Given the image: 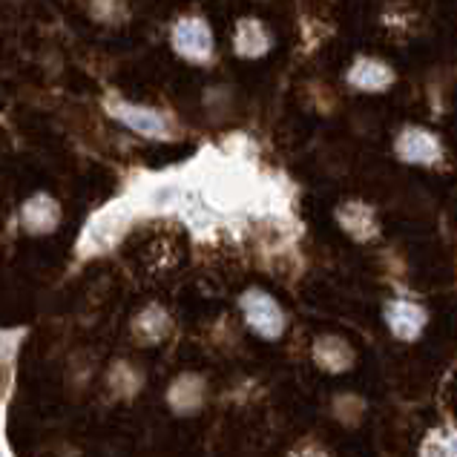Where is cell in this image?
I'll return each instance as SVG.
<instances>
[{
  "label": "cell",
  "instance_id": "cell-6",
  "mask_svg": "<svg viewBox=\"0 0 457 457\" xmlns=\"http://www.w3.org/2000/svg\"><path fill=\"white\" fill-rule=\"evenodd\" d=\"M115 115L129 124L133 129H138V133H145V136H164L167 133V124L159 112H153V110H141V107H129V104H119L115 107Z\"/></svg>",
  "mask_w": 457,
  "mask_h": 457
},
{
  "label": "cell",
  "instance_id": "cell-2",
  "mask_svg": "<svg viewBox=\"0 0 457 457\" xmlns=\"http://www.w3.org/2000/svg\"><path fill=\"white\" fill-rule=\"evenodd\" d=\"M173 44L181 55H187L193 61H204V58H211V52H213V35L207 29L204 21L185 18L173 29Z\"/></svg>",
  "mask_w": 457,
  "mask_h": 457
},
{
  "label": "cell",
  "instance_id": "cell-8",
  "mask_svg": "<svg viewBox=\"0 0 457 457\" xmlns=\"http://www.w3.org/2000/svg\"><path fill=\"white\" fill-rule=\"evenodd\" d=\"M237 49L242 55H262L268 49V35L256 21H242L237 29Z\"/></svg>",
  "mask_w": 457,
  "mask_h": 457
},
{
  "label": "cell",
  "instance_id": "cell-3",
  "mask_svg": "<svg viewBox=\"0 0 457 457\" xmlns=\"http://www.w3.org/2000/svg\"><path fill=\"white\" fill-rule=\"evenodd\" d=\"M397 153L411 164H435L440 159V145L426 129H406L397 141Z\"/></svg>",
  "mask_w": 457,
  "mask_h": 457
},
{
  "label": "cell",
  "instance_id": "cell-4",
  "mask_svg": "<svg viewBox=\"0 0 457 457\" xmlns=\"http://www.w3.org/2000/svg\"><path fill=\"white\" fill-rule=\"evenodd\" d=\"M386 320H388V328L395 331V337L414 339L426 325V311L417 308L414 303H406V299H397V303L388 305Z\"/></svg>",
  "mask_w": 457,
  "mask_h": 457
},
{
  "label": "cell",
  "instance_id": "cell-9",
  "mask_svg": "<svg viewBox=\"0 0 457 457\" xmlns=\"http://www.w3.org/2000/svg\"><path fill=\"white\" fill-rule=\"evenodd\" d=\"M339 219H343L345 230H351L354 237H360V239L374 237V219H371V211H365V207H360V204L343 207Z\"/></svg>",
  "mask_w": 457,
  "mask_h": 457
},
{
  "label": "cell",
  "instance_id": "cell-1",
  "mask_svg": "<svg viewBox=\"0 0 457 457\" xmlns=\"http://www.w3.org/2000/svg\"><path fill=\"white\" fill-rule=\"evenodd\" d=\"M242 308H245V317H247V325L259 334V337H279L282 328H285V313L282 308L273 303V299L265 294V291H251L245 294L242 299Z\"/></svg>",
  "mask_w": 457,
  "mask_h": 457
},
{
  "label": "cell",
  "instance_id": "cell-7",
  "mask_svg": "<svg viewBox=\"0 0 457 457\" xmlns=\"http://www.w3.org/2000/svg\"><path fill=\"white\" fill-rule=\"evenodd\" d=\"M317 362L328 371H343L351 362V351L345 343H339V339H334V337L320 339L317 343Z\"/></svg>",
  "mask_w": 457,
  "mask_h": 457
},
{
  "label": "cell",
  "instance_id": "cell-10",
  "mask_svg": "<svg viewBox=\"0 0 457 457\" xmlns=\"http://www.w3.org/2000/svg\"><path fill=\"white\" fill-rule=\"evenodd\" d=\"M423 457H457V432L446 428V432H435L426 440Z\"/></svg>",
  "mask_w": 457,
  "mask_h": 457
},
{
  "label": "cell",
  "instance_id": "cell-5",
  "mask_svg": "<svg viewBox=\"0 0 457 457\" xmlns=\"http://www.w3.org/2000/svg\"><path fill=\"white\" fill-rule=\"evenodd\" d=\"M348 81L365 89V93H377V89H386L391 81H395V75L380 61H371V58H360L354 67L348 72Z\"/></svg>",
  "mask_w": 457,
  "mask_h": 457
}]
</instances>
